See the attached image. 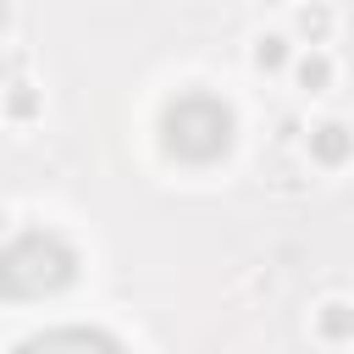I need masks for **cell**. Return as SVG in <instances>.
<instances>
[{"label": "cell", "instance_id": "6da1fadb", "mask_svg": "<svg viewBox=\"0 0 354 354\" xmlns=\"http://www.w3.org/2000/svg\"><path fill=\"white\" fill-rule=\"evenodd\" d=\"M310 160L326 166V171L348 166V160H354V133H348V122H337V116L315 122V127H310Z\"/></svg>", "mask_w": 354, "mask_h": 354}, {"label": "cell", "instance_id": "7a4b0ae2", "mask_svg": "<svg viewBox=\"0 0 354 354\" xmlns=\"http://www.w3.org/2000/svg\"><path fill=\"white\" fill-rule=\"evenodd\" d=\"M332 33H337V11L326 0H299L293 6V39H304L315 50V44H332Z\"/></svg>", "mask_w": 354, "mask_h": 354}, {"label": "cell", "instance_id": "3957f363", "mask_svg": "<svg viewBox=\"0 0 354 354\" xmlns=\"http://www.w3.org/2000/svg\"><path fill=\"white\" fill-rule=\"evenodd\" d=\"M0 111H6V122H11V127H28V122H39V116H44V88H33L28 77L0 83Z\"/></svg>", "mask_w": 354, "mask_h": 354}, {"label": "cell", "instance_id": "277c9868", "mask_svg": "<svg viewBox=\"0 0 354 354\" xmlns=\"http://www.w3.org/2000/svg\"><path fill=\"white\" fill-rule=\"evenodd\" d=\"M332 77H337V66H332V55L315 44V50H304L299 61H293V83L304 88V94H326L332 88Z\"/></svg>", "mask_w": 354, "mask_h": 354}, {"label": "cell", "instance_id": "5b68a950", "mask_svg": "<svg viewBox=\"0 0 354 354\" xmlns=\"http://www.w3.org/2000/svg\"><path fill=\"white\" fill-rule=\"evenodd\" d=\"M315 332H321L326 343L354 337V304H348V299H326V304L315 310Z\"/></svg>", "mask_w": 354, "mask_h": 354}, {"label": "cell", "instance_id": "8992f818", "mask_svg": "<svg viewBox=\"0 0 354 354\" xmlns=\"http://www.w3.org/2000/svg\"><path fill=\"white\" fill-rule=\"evenodd\" d=\"M249 61H254L260 72H282V66L293 61V50H288V33H260V39H254V50H249Z\"/></svg>", "mask_w": 354, "mask_h": 354}, {"label": "cell", "instance_id": "52a82bcc", "mask_svg": "<svg viewBox=\"0 0 354 354\" xmlns=\"http://www.w3.org/2000/svg\"><path fill=\"white\" fill-rule=\"evenodd\" d=\"M11 33V0H0V39Z\"/></svg>", "mask_w": 354, "mask_h": 354}, {"label": "cell", "instance_id": "ba28073f", "mask_svg": "<svg viewBox=\"0 0 354 354\" xmlns=\"http://www.w3.org/2000/svg\"><path fill=\"white\" fill-rule=\"evenodd\" d=\"M260 6H282V0H260Z\"/></svg>", "mask_w": 354, "mask_h": 354}]
</instances>
